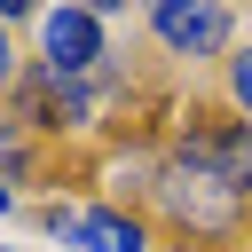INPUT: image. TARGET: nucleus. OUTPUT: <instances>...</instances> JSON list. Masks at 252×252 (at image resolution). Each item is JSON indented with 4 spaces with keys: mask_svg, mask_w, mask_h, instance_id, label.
I'll list each match as a JSON object with an SVG mask.
<instances>
[{
    "mask_svg": "<svg viewBox=\"0 0 252 252\" xmlns=\"http://www.w3.org/2000/svg\"><path fill=\"white\" fill-rule=\"evenodd\" d=\"M16 79V47H8V24H0V87Z\"/></svg>",
    "mask_w": 252,
    "mask_h": 252,
    "instance_id": "nucleus-7",
    "label": "nucleus"
},
{
    "mask_svg": "<svg viewBox=\"0 0 252 252\" xmlns=\"http://www.w3.org/2000/svg\"><path fill=\"white\" fill-rule=\"evenodd\" d=\"M181 165L205 173V181H220L228 197H244V189H252V118L197 110V118L181 126Z\"/></svg>",
    "mask_w": 252,
    "mask_h": 252,
    "instance_id": "nucleus-1",
    "label": "nucleus"
},
{
    "mask_svg": "<svg viewBox=\"0 0 252 252\" xmlns=\"http://www.w3.org/2000/svg\"><path fill=\"white\" fill-rule=\"evenodd\" d=\"M228 102H236V110H252V47L228 63Z\"/></svg>",
    "mask_w": 252,
    "mask_h": 252,
    "instance_id": "nucleus-6",
    "label": "nucleus"
},
{
    "mask_svg": "<svg viewBox=\"0 0 252 252\" xmlns=\"http://www.w3.org/2000/svg\"><path fill=\"white\" fill-rule=\"evenodd\" d=\"M8 205H16V197H8V181H0V213H8Z\"/></svg>",
    "mask_w": 252,
    "mask_h": 252,
    "instance_id": "nucleus-9",
    "label": "nucleus"
},
{
    "mask_svg": "<svg viewBox=\"0 0 252 252\" xmlns=\"http://www.w3.org/2000/svg\"><path fill=\"white\" fill-rule=\"evenodd\" d=\"M71 244H87V252H150V228H142L134 213L94 205V213H79V236H71Z\"/></svg>",
    "mask_w": 252,
    "mask_h": 252,
    "instance_id": "nucleus-5",
    "label": "nucleus"
},
{
    "mask_svg": "<svg viewBox=\"0 0 252 252\" xmlns=\"http://www.w3.org/2000/svg\"><path fill=\"white\" fill-rule=\"evenodd\" d=\"M0 134H8V118H0Z\"/></svg>",
    "mask_w": 252,
    "mask_h": 252,
    "instance_id": "nucleus-10",
    "label": "nucleus"
},
{
    "mask_svg": "<svg viewBox=\"0 0 252 252\" xmlns=\"http://www.w3.org/2000/svg\"><path fill=\"white\" fill-rule=\"evenodd\" d=\"M102 55H110V47H102V24H94L79 0H63V8L39 16V71H55V79H87Z\"/></svg>",
    "mask_w": 252,
    "mask_h": 252,
    "instance_id": "nucleus-2",
    "label": "nucleus"
},
{
    "mask_svg": "<svg viewBox=\"0 0 252 252\" xmlns=\"http://www.w3.org/2000/svg\"><path fill=\"white\" fill-rule=\"evenodd\" d=\"M165 205H173L189 228H228V220H236V197H228L220 181L189 173V165H173V173H165Z\"/></svg>",
    "mask_w": 252,
    "mask_h": 252,
    "instance_id": "nucleus-4",
    "label": "nucleus"
},
{
    "mask_svg": "<svg viewBox=\"0 0 252 252\" xmlns=\"http://www.w3.org/2000/svg\"><path fill=\"white\" fill-rule=\"evenodd\" d=\"M8 16H32V0H0V24H8Z\"/></svg>",
    "mask_w": 252,
    "mask_h": 252,
    "instance_id": "nucleus-8",
    "label": "nucleus"
},
{
    "mask_svg": "<svg viewBox=\"0 0 252 252\" xmlns=\"http://www.w3.org/2000/svg\"><path fill=\"white\" fill-rule=\"evenodd\" d=\"M150 24H158V39L173 55H220L228 32H236L220 0H150Z\"/></svg>",
    "mask_w": 252,
    "mask_h": 252,
    "instance_id": "nucleus-3",
    "label": "nucleus"
}]
</instances>
